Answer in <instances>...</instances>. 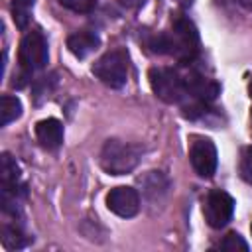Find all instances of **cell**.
I'll use <instances>...</instances> for the list:
<instances>
[{
	"instance_id": "6da1fadb",
	"label": "cell",
	"mask_w": 252,
	"mask_h": 252,
	"mask_svg": "<svg viewBox=\"0 0 252 252\" xmlns=\"http://www.w3.org/2000/svg\"><path fill=\"white\" fill-rule=\"evenodd\" d=\"M150 47L156 53L173 55L179 61H191L199 47V33L195 24L183 14H175L171 20V33H158L150 39Z\"/></svg>"
},
{
	"instance_id": "7a4b0ae2",
	"label": "cell",
	"mask_w": 252,
	"mask_h": 252,
	"mask_svg": "<svg viewBox=\"0 0 252 252\" xmlns=\"http://www.w3.org/2000/svg\"><path fill=\"white\" fill-rule=\"evenodd\" d=\"M140 146L124 140H106L100 150V167L110 175L130 173L140 161Z\"/></svg>"
},
{
	"instance_id": "3957f363",
	"label": "cell",
	"mask_w": 252,
	"mask_h": 252,
	"mask_svg": "<svg viewBox=\"0 0 252 252\" xmlns=\"http://www.w3.org/2000/svg\"><path fill=\"white\" fill-rule=\"evenodd\" d=\"M150 85L152 91L158 98H161L163 102H181L187 96V87H185V79L167 67H154L150 69Z\"/></svg>"
},
{
	"instance_id": "277c9868",
	"label": "cell",
	"mask_w": 252,
	"mask_h": 252,
	"mask_svg": "<svg viewBox=\"0 0 252 252\" xmlns=\"http://www.w3.org/2000/svg\"><path fill=\"white\" fill-rule=\"evenodd\" d=\"M93 75L110 89H120L128 79V57L124 51L114 49L104 53L94 65Z\"/></svg>"
},
{
	"instance_id": "5b68a950",
	"label": "cell",
	"mask_w": 252,
	"mask_h": 252,
	"mask_svg": "<svg viewBox=\"0 0 252 252\" xmlns=\"http://www.w3.org/2000/svg\"><path fill=\"white\" fill-rule=\"evenodd\" d=\"M47 41L39 32H28L22 37L20 43V51H18V59L24 71H28L30 75L33 71H39L47 65Z\"/></svg>"
},
{
	"instance_id": "8992f818",
	"label": "cell",
	"mask_w": 252,
	"mask_h": 252,
	"mask_svg": "<svg viewBox=\"0 0 252 252\" xmlns=\"http://www.w3.org/2000/svg\"><path fill=\"white\" fill-rule=\"evenodd\" d=\"M203 213H205V220L213 226V228H220L224 226L234 213V199L220 189H215L207 195L205 205H203Z\"/></svg>"
},
{
	"instance_id": "52a82bcc",
	"label": "cell",
	"mask_w": 252,
	"mask_h": 252,
	"mask_svg": "<svg viewBox=\"0 0 252 252\" xmlns=\"http://www.w3.org/2000/svg\"><path fill=\"white\" fill-rule=\"evenodd\" d=\"M189 161L201 177H213L217 169V148L207 138H195L189 148Z\"/></svg>"
},
{
	"instance_id": "ba28073f",
	"label": "cell",
	"mask_w": 252,
	"mask_h": 252,
	"mask_svg": "<svg viewBox=\"0 0 252 252\" xmlns=\"http://www.w3.org/2000/svg\"><path fill=\"white\" fill-rule=\"evenodd\" d=\"M106 207L122 217V219H130L138 213L140 209V195L136 189L132 187H126V185H120V187H114L110 189V193L106 195Z\"/></svg>"
},
{
	"instance_id": "9c48e42d",
	"label": "cell",
	"mask_w": 252,
	"mask_h": 252,
	"mask_svg": "<svg viewBox=\"0 0 252 252\" xmlns=\"http://www.w3.org/2000/svg\"><path fill=\"white\" fill-rule=\"evenodd\" d=\"M185 79V87H187V94H191L193 98L201 100V102H211L217 98L219 94V85L215 81H209L205 79L203 75L199 73H189Z\"/></svg>"
},
{
	"instance_id": "30bf717a",
	"label": "cell",
	"mask_w": 252,
	"mask_h": 252,
	"mask_svg": "<svg viewBox=\"0 0 252 252\" xmlns=\"http://www.w3.org/2000/svg\"><path fill=\"white\" fill-rule=\"evenodd\" d=\"M35 138L43 148H57L63 142V124L57 118H45L35 124Z\"/></svg>"
},
{
	"instance_id": "8fae6325",
	"label": "cell",
	"mask_w": 252,
	"mask_h": 252,
	"mask_svg": "<svg viewBox=\"0 0 252 252\" xmlns=\"http://www.w3.org/2000/svg\"><path fill=\"white\" fill-rule=\"evenodd\" d=\"M98 43H100V39H98V35L93 33V32H77V33H71V35L67 37V47H69V51H71L75 57H79V59H83V57H87L89 53H93V51L98 47Z\"/></svg>"
},
{
	"instance_id": "7c38bea8",
	"label": "cell",
	"mask_w": 252,
	"mask_h": 252,
	"mask_svg": "<svg viewBox=\"0 0 252 252\" xmlns=\"http://www.w3.org/2000/svg\"><path fill=\"white\" fill-rule=\"evenodd\" d=\"M22 114V102L16 96H8L4 94L0 98V124L6 126L12 120H16Z\"/></svg>"
},
{
	"instance_id": "4fadbf2b",
	"label": "cell",
	"mask_w": 252,
	"mask_h": 252,
	"mask_svg": "<svg viewBox=\"0 0 252 252\" xmlns=\"http://www.w3.org/2000/svg\"><path fill=\"white\" fill-rule=\"evenodd\" d=\"M35 0H12V14H14V22L20 30H24L30 22V12L33 8Z\"/></svg>"
},
{
	"instance_id": "5bb4252c",
	"label": "cell",
	"mask_w": 252,
	"mask_h": 252,
	"mask_svg": "<svg viewBox=\"0 0 252 252\" xmlns=\"http://www.w3.org/2000/svg\"><path fill=\"white\" fill-rule=\"evenodd\" d=\"M2 242H4L6 248H22V246H26L28 238L22 234L20 228L6 224V226L2 228Z\"/></svg>"
},
{
	"instance_id": "9a60e30c",
	"label": "cell",
	"mask_w": 252,
	"mask_h": 252,
	"mask_svg": "<svg viewBox=\"0 0 252 252\" xmlns=\"http://www.w3.org/2000/svg\"><path fill=\"white\" fill-rule=\"evenodd\" d=\"M219 248H220V250H226V252H236V250L246 252V250H248V244H246V240H244L240 234L228 232V234L222 238V242L219 244Z\"/></svg>"
},
{
	"instance_id": "2e32d148",
	"label": "cell",
	"mask_w": 252,
	"mask_h": 252,
	"mask_svg": "<svg viewBox=\"0 0 252 252\" xmlns=\"http://www.w3.org/2000/svg\"><path fill=\"white\" fill-rule=\"evenodd\" d=\"M240 177L252 185V146L242 150L240 156Z\"/></svg>"
},
{
	"instance_id": "e0dca14e",
	"label": "cell",
	"mask_w": 252,
	"mask_h": 252,
	"mask_svg": "<svg viewBox=\"0 0 252 252\" xmlns=\"http://www.w3.org/2000/svg\"><path fill=\"white\" fill-rule=\"evenodd\" d=\"M59 4L71 12H79V14H87L96 6V0H59Z\"/></svg>"
},
{
	"instance_id": "ac0fdd59",
	"label": "cell",
	"mask_w": 252,
	"mask_h": 252,
	"mask_svg": "<svg viewBox=\"0 0 252 252\" xmlns=\"http://www.w3.org/2000/svg\"><path fill=\"white\" fill-rule=\"evenodd\" d=\"M240 4H244L246 8H250V10H252V0H240Z\"/></svg>"
},
{
	"instance_id": "d6986e66",
	"label": "cell",
	"mask_w": 252,
	"mask_h": 252,
	"mask_svg": "<svg viewBox=\"0 0 252 252\" xmlns=\"http://www.w3.org/2000/svg\"><path fill=\"white\" fill-rule=\"evenodd\" d=\"M248 93H250V96H252V81L248 83Z\"/></svg>"
},
{
	"instance_id": "ffe728a7",
	"label": "cell",
	"mask_w": 252,
	"mask_h": 252,
	"mask_svg": "<svg viewBox=\"0 0 252 252\" xmlns=\"http://www.w3.org/2000/svg\"><path fill=\"white\" fill-rule=\"evenodd\" d=\"M250 228H252V226H250Z\"/></svg>"
}]
</instances>
